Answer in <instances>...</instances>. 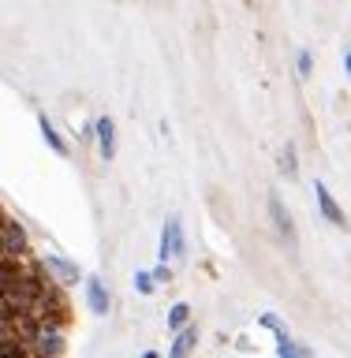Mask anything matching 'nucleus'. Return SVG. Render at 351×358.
Instances as JSON below:
<instances>
[{
	"mask_svg": "<svg viewBox=\"0 0 351 358\" xmlns=\"http://www.w3.org/2000/svg\"><path fill=\"white\" fill-rule=\"evenodd\" d=\"M64 343H67V340H64V321H60V317H41L27 347H30L38 358H60V355H64Z\"/></svg>",
	"mask_w": 351,
	"mask_h": 358,
	"instance_id": "1",
	"label": "nucleus"
},
{
	"mask_svg": "<svg viewBox=\"0 0 351 358\" xmlns=\"http://www.w3.org/2000/svg\"><path fill=\"white\" fill-rule=\"evenodd\" d=\"M41 268H45V276H49L53 284H60V287H75L78 280H83L78 265L67 262V257H60V254H45L41 257Z\"/></svg>",
	"mask_w": 351,
	"mask_h": 358,
	"instance_id": "2",
	"label": "nucleus"
},
{
	"mask_svg": "<svg viewBox=\"0 0 351 358\" xmlns=\"http://www.w3.org/2000/svg\"><path fill=\"white\" fill-rule=\"evenodd\" d=\"M179 254H184V220L172 213L161 228V250H157V257L168 265V257H179Z\"/></svg>",
	"mask_w": 351,
	"mask_h": 358,
	"instance_id": "3",
	"label": "nucleus"
},
{
	"mask_svg": "<svg viewBox=\"0 0 351 358\" xmlns=\"http://www.w3.org/2000/svg\"><path fill=\"white\" fill-rule=\"evenodd\" d=\"M266 201H269V220H273L277 235H280L288 246H296V224H291V217H288V209H284V201H280V194H277V190H269Z\"/></svg>",
	"mask_w": 351,
	"mask_h": 358,
	"instance_id": "4",
	"label": "nucleus"
},
{
	"mask_svg": "<svg viewBox=\"0 0 351 358\" xmlns=\"http://www.w3.org/2000/svg\"><path fill=\"white\" fill-rule=\"evenodd\" d=\"M86 306H90V313H94V317H105V313H109V306H112L105 280H101V276H94V273L86 276Z\"/></svg>",
	"mask_w": 351,
	"mask_h": 358,
	"instance_id": "5",
	"label": "nucleus"
},
{
	"mask_svg": "<svg viewBox=\"0 0 351 358\" xmlns=\"http://www.w3.org/2000/svg\"><path fill=\"white\" fill-rule=\"evenodd\" d=\"M314 198H318V209H322V217L329 220V224H336V228H347V217H344V209H340V201H336L333 194H329V187L322 183H314Z\"/></svg>",
	"mask_w": 351,
	"mask_h": 358,
	"instance_id": "6",
	"label": "nucleus"
},
{
	"mask_svg": "<svg viewBox=\"0 0 351 358\" xmlns=\"http://www.w3.org/2000/svg\"><path fill=\"white\" fill-rule=\"evenodd\" d=\"M27 254V231L15 217H4V257H22Z\"/></svg>",
	"mask_w": 351,
	"mask_h": 358,
	"instance_id": "7",
	"label": "nucleus"
},
{
	"mask_svg": "<svg viewBox=\"0 0 351 358\" xmlns=\"http://www.w3.org/2000/svg\"><path fill=\"white\" fill-rule=\"evenodd\" d=\"M94 131H97L101 157H105V161H112V157H116V123H112L109 116H101V120H94Z\"/></svg>",
	"mask_w": 351,
	"mask_h": 358,
	"instance_id": "8",
	"label": "nucleus"
},
{
	"mask_svg": "<svg viewBox=\"0 0 351 358\" xmlns=\"http://www.w3.org/2000/svg\"><path fill=\"white\" fill-rule=\"evenodd\" d=\"M195 347H198V329H195V324H187L184 332H176L172 347H168V358H187Z\"/></svg>",
	"mask_w": 351,
	"mask_h": 358,
	"instance_id": "9",
	"label": "nucleus"
},
{
	"mask_svg": "<svg viewBox=\"0 0 351 358\" xmlns=\"http://www.w3.org/2000/svg\"><path fill=\"white\" fill-rule=\"evenodd\" d=\"M38 127H41V138L53 145V153H60V157H67V142L60 138V131H56V123L49 120V116H38Z\"/></svg>",
	"mask_w": 351,
	"mask_h": 358,
	"instance_id": "10",
	"label": "nucleus"
},
{
	"mask_svg": "<svg viewBox=\"0 0 351 358\" xmlns=\"http://www.w3.org/2000/svg\"><path fill=\"white\" fill-rule=\"evenodd\" d=\"M277 358H310V351L303 343H296L291 336H284V340H277Z\"/></svg>",
	"mask_w": 351,
	"mask_h": 358,
	"instance_id": "11",
	"label": "nucleus"
},
{
	"mask_svg": "<svg viewBox=\"0 0 351 358\" xmlns=\"http://www.w3.org/2000/svg\"><path fill=\"white\" fill-rule=\"evenodd\" d=\"M187 321H191V306H187V302H176V306L168 310V329H172V332H184Z\"/></svg>",
	"mask_w": 351,
	"mask_h": 358,
	"instance_id": "12",
	"label": "nucleus"
},
{
	"mask_svg": "<svg viewBox=\"0 0 351 358\" xmlns=\"http://www.w3.org/2000/svg\"><path fill=\"white\" fill-rule=\"evenodd\" d=\"M258 324H262V329H269V332L277 336V340H284V336H291V332L284 329V321L277 317V313H262V317H258Z\"/></svg>",
	"mask_w": 351,
	"mask_h": 358,
	"instance_id": "13",
	"label": "nucleus"
},
{
	"mask_svg": "<svg viewBox=\"0 0 351 358\" xmlns=\"http://www.w3.org/2000/svg\"><path fill=\"white\" fill-rule=\"evenodd\" d=\"M153 287H157L153 273H146V268H139V273H135V291H139V295H153Z\"/></svg>",
	"mask_w": 351,
	"mask_h": 358,
	"instance_id": "14",
	"label": "nucleus"
},
{
	"mask_svg": "<svg viewBox=\"0 0 351 358\" xmlns=\"http://www.w3.org/2000/svg\"><path fill=\"white\" fill-rule=\"evenodd\" d=\"M4 358H38V355H34L27 343H19V340H4Z\"/></svg>",
	"mask_w": 351,
	"mask_h": 358,
	"instance_id": "15",
	"label": "nucleus"
},
{
	"mask_svg": "<svg viewBox=\"0 0 351 358\" xmlns=\"http://www.w3.org/2000/svg\"><path fill=\"white\" fill-rule=\"evenodd\" d=\"M280 172H288V176L299 172V161H296V150H291V145H284V153H280Z\"/></svg>",
	"mask_w": 351,
	"mask_h": 358,
	"instance_id": "16",
	"label": "nucleus"
},
{
	"mask_svg": "<svg viewBox=\"0 0 351 358\" xmlns=\"http://www.w3.org/2000/svg\"><path fill=\"white\" fill-rule=\"evenodd\" d=\"M150 273H153V280H157V284H165V280H172V268H168L165 262L157 265V268H150Z\"/></svg>",
	"mask_w": 351,
	"mask_h": 358,
	"instance_id": "17",
	"label": "nucleus"
},
{
	"mask_svg": "<svg viewBox=\"0 0 351 358\" xmlns=\"http://www.w3.org/2000/svg\"><path fill=\"white\" fill-rule=\"evenodd\" d=\"M310 64H314V60H310V52L303 49V52H299V75H303V78L310 75Z\"/></svg>",
	"mask_w": 351,
	"mask_h": 358,
	"instance_id": "18",
	"label": "nucleus"
},
{
	"mask_svg": "<svg viewBox=\"0 0 351 358\" xmlns=\"http://www.w3.org/2000/svg\"><path fill=\"white\" fill-rule=\"evenodd\" d=\"M344 67H347V75H351V49L344 52Z\"/></svg>",
	"mask_w": 351,
	"mask_h": 358,
	"instance_id": "19",
	"label": "nucleus"
},
{
	"mask_svg": "<svg viewBox=\"0 0 351 358\" xmlns=\"http://www.w3.org/2000/svg\"><path fill=\"white\" fill-rule=\"evenodd\" d=\"M142 358H157V351H146V355H142Z\"/></svg>",
	"mask_w": 351,
	"mask_h": 358,
	"instance_id": "20",
	"label": "nucleus"
}]
</instances>
